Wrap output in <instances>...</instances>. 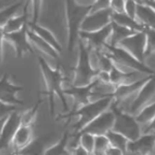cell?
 Segmentation results:
<instances>
[{
  "instance_id": "12",
  "label": "cell",
  "mask_w": 155,
  "mask_h": 155,
  "mask_svg": "<svg viewBox=\"0 0 155 155\" xmlns=\"http://www.w3.org/2000/svg\"><path fill=\"white\" fill-rule=\"evenodd\" d=\"M22 124V113L15 111L5 120L0 136V151L7 149L12 143L17 130Z\"/></svg>"
},
{
  "instance_id": "15",
  "label": "cell",
  "mask_w": 155,
  "mask_h": 155,
  "mask_svg": "<svg viewBox=\"0 0 155 155\" xmlns=\"http://www.w3.org/2000/svg\"><path fill=\"white\" fill-rule=\"evenodd\" d=\"M112 33L111 24L101 30L93 32H80V39L87 42V46L92 51L95 50H102L107 44H109L107 41H110Z\"/></svg>"
},
{
  "instance_id": "26",
  "label": "cell",
  "mask_w": 155,
  "mask_h": 155,
  "mask_svg": "<svg viewBox=\"0 0 155 155\" xmlns=\"http://www.w3.org/2000/svg\"><path fill=\"white\" fill-rule=\"evenodd\" d=\"M139 72L137 71H126L123 69L119 68L117 66H113V68L110 71V77H111V85L114 87H117L121 84L127 83V80L130 79L134 76H136Z\"/></svg>"
},
{
  "instance_id": "3",
  "label": "cell",
  "mask_w": 155,
  "mask_h": 155,
  "mask_svg": "<svg viewBox=\"0 0 155 155\" xmlns=\"http://www.w3.org/2000/svg\"><path fill=\"white\" fill-rule=\"evenodd\" d=\"M113 102L114 98L112 95L99 97L98 99L90 101L85 106H82L72 111H68L65 114L59 115L57 119H68L67 121L69 122L72 117H78V121L74 124V128L78 134H80L82 129L88 125L91 121H93L96 117H98L104 112L109 111Z\"/></svg>"
},
{
  "instance_id": "45",
  "label": "cell",
  "mask_w": 155,
  "mask_h": 155,
  "mask_svg": "<svg viewBox=\"0 0 155 155\" xmlns=\"http://www.w3.org/2000/svg\"><path fill=\"white\" fill-rule=\"evenodd\" d=\"M7 118V117H6ZM6 118H4V119H1L0 120V136H1V131H2V128H3V125H4V123H5V120Z\"/></svg>"
},
{
  "instance_id": "16",
  "label": "cell",
  "mask_w": 155,
  "mask_h": 155,
  "mask_svg": "<svg viewBox=\"0 0 155 155\" xmlns=\"http://www.w3.org/2000/svg\"><path fill=\"white\" fill-rule=\"evenodd\" d=\"M155 151V134H143L136 141L129 142L127 146V154L147 155L153 154Z\"/></svg>"
},
{
  "instance_id": "37",
  "label": "cell",
  "mask_w": 155,
  "mask_h": 155,
  "mask_svg": "<svg viewBox=\"0 0 155 155\" xmlns=\"http://www.w3.org/2000/svg\"><path fill=\"white\" fill-rule=\"evenodd\" d=\"M15 111H17V107L11 106V104H4V102L0 101V120L8 117L9 115Z\"/></svg>"
},
{
  "instance_id": "38",
  "label": "cell",
  "mask_w": 155,
  "mask_h": 155,
  "mask_svg": "<svg viewBox=\"0 0 155 155\" xmlns=\"http://www.w3.org/2000/svg\"><path fill=\"white\" fill-rule=\"evenodd\" d=\"M107 8H110V0H96L93 1L91 12H97Z\"/></svg>"
},
{
  "instance_id": "29",
  "label": "cell",
  "mask_w": 155,
  "mask_h": 155,
  "mask_svg": "<svg viewBox=\"0 0 155 155\" xmlns=\"http://www.w3.org/2000/svg\"><path fill=\"white\" fill-rule=\"evenodd\" d=\"M107 137L109 140L110 146L122 150V151L127 154V146H128L129 141L125 137L114 130H111L107 134Z\"/></svg>"
},
{
  "instance_id": "35",
  "label": "cell",
  "mask_w": 155,
  "mask_h": 155,
  "mask_svg": "<svg viewBox=\"0 0 155 155\" xmlns=\"http://www.w3.org/2000/svg\"><path fill=\"white\" fill-rule=\"evenodd\" d=\"M137 1L134 0H125V6H124V14L129 18L137 20Z\"/></svg>"
},
{
  "instance_id": "31",
  "label": "cell",
  "mask_w": 155,
  "mask_h": 155,
  "mask_svg": "<svg viewBox=\"0 0 155 155\" xmlns=\"http://www.w3.org/2000/svg\"><path fill=\"white\" fill-rule=\"evenodd\" d=\"M42 101H44L41 99V101H37L31 109H29L28 111L22 113V124H23V125H29V126L33 125L34 121H35V119H36V116H37L38 107Z\"/></svg>"
},
{
  "instance_id": "39",
  "label": "cell",
  "mask_w": 155,
  "mask_h": 155,
  "mask_svg": "<svg viewBox=\"0 0 155 155\" xmlns=\"http://www.w3.org/2000/svg\"><path fill=\"white\" fill-rule=\"evenodd\" d=\"M41 1H32V12H33V19L31 22L37 23V20L39 17V7H41Z\"/></svg>"
},
{
  "instance_id": "36",
  "label": "cell",
  "mask_w": 155,
  "mask_h": 155,
  "mask_svg": "<svg viewBox=\"0 0 155 155\" xmlns=\"http://www.w3.org/2000/svg\"><path fill=\"white\" fill-rule=\"evenodd\" d=\"M125 0H110V8L114 14H124Z\"/></svg>"
},
{
  "instance_id": "4",
  "label": "cell",
  "mask_w": 155,
  "mask_h": 155,
  "mask_svg": "<svg viewBox=\"0 0 155 155\" xmlns=\"http://www.w3.org/2000/svg\"><path fill=\"white\" fill-rule=\"evenodd\" d=\"M79 54L77 65L74 69V86H86L94 82L98 74V71L94 68L91 60V49L85 45L82 39H79Z\"/></svg>"
},
{
  "instance_id": "41",
  "label": "cell",
  "mask_w": 155,
  "mask_h": 155,
  "mask_svg": "<svg viewBox=\"0 0 155 155\" xmlns=\"http://www.w3.org/2000/svg\"><path fill=\"white\" fill-rule=\"evenodd\" d=\"M3 41H4V32L0 29V67L2 66L3 62Z\"/></svg>"
},
{
  "instance_id": "40",
  "label": "cell",
  "mask_w": 155,
  "mask_h": 155,
  "mask_svg": "<svg viewBox=\"0 0 155 155\" xmlns=\"http://www.w3.org/2000/svg\"><path fill=\"white\" fill-rule=\"evenodd\" d=\"M104 155H126V153L118 148H115V147L110 146L109 148L106 150V152L104 153Z\"/></svg>"
},
{
  "instance_id": "34",
  "label": "cell",
  "mask_w": 155,
  "mask_h": 155,
  "mask_svg": "<svg viewBox=\"0 0 155 155\" xmlns=\"http://www.w3.org/2000/svg\"><path fill=\"white\" fill-rule=\"evenodd\" d=\"M145 33L147 35V50L146 59L151 55L155 54V30L145 29Z\"/></svg>"
},
{
  "instance_id": "21",
  "label": "cell",
  "mask_w": 155,
  "mask_h": 155,
  "mask_svg": "<svg viewBox=\"0 0 155 155\" xmlns=\"http://www.w3.org/2000/svg\"><path fill=\"white\" fill-rule=\"evenodd\" d=\"M27 3H28V2L25 3L23 14L16 15V16L12 17V18L7 21L5 26L2 28L4 34H9V33H14V32L20 31L25 25H27V23L29 22L28 21V9H27L29 4H27Z\"/></svg>"
},
{
  "instance_id": "42",
  "label": "cell",
  "mask_w": 155,
  "mask_h": 155,
  "mask_svg": "<svg viewBox=\"0 0 155 155\" xmlns=\"http://www.w3.org/2000/svg\"><path fill=\"white\" fill-rule=\"evenodd\" d=\"M71 155H91L88 151H86L83 147H81L79 144L72 149V154Z\"/></svg>"
},
{
  "instance_id": "47",
  "label": "cell",
  "mask_w": 155,
  "mask_h": 155,
  "mask_svg": "<svg viewBox=\"0 0 155 155\" xmlns=\"http://www.w3.org/2000/svg\"><path fill=\"white\" fill-rule=\"evenodd\" d=\"M147 155H152V154H147Z\"/></svg>"
},
{
  "instance_id": "28",
  "label": "cell",
  "mask_w": 155,
  "mask_h": 155,
  "mask_svg": "<svg viewBox=\"0 0 155 155\" xmlns=\"http://www.w3.org/2000/svg\"><path fill=\"white\" fill-rule=\"evenodd\" d=\"M154 118H155V101H152L151 104H147L136 116V119L139 122L140 125H145V124L149 125L153 121Z\"/></svg>"
},
{
  "instance_id": "22",
  "label": "cell",
  "mask_w": 155,
  "mask_h": 155,
  "mask_svg": "<svg viewBox=\"0 0 155 155\" xmlns=\"http://www.w3.org/2000/svg\"><path fill=\"white\" fill-rule=\"evenodd\" d=\"M27 35H28L29 41L31 42L32 46H34L36 49H38L39 51H41L42 53L49 55L51 58L58 60V58H59L58 52H57L52 46H50L48 42L45 41L44 39L41 38L39 36H37L35 33H33V32L31 31V30H29V28H28V32H27Z\"/></svg>"
},
{
  "instance_id": "19",
  "label": "cell",
  "mask_w": 155,
  "mask_h": 155,
  "mask_svg": "<svg viewBox=\"0 0 155 155\" xmlns=\"http://www.w3.org/2000/svg\"><path fill=\"white\" fill-rule=\"evenodd\" d=\"M33 141V128L29 125H23L19 127L12 140V146L14 152H20L26 148L28 145Z\"/></svg>"
},
{
  "instance_id": "6",
  "label": "cell",
  "mask_w": 155,
  "mask_h": 155,
  "mask_svg": "<svg viewBox=\"0 0 155 155\" xmlns=\"http://www.w3.org/2000/svg\"><path fill=\"white\" fill-rule=\"evenodd\" d=\"M110 110L113 112L115 116L114 126L112 130L124 136L129 142L136 141L143 134L141 125L134 116L130 115L128 112L122 111L115 101L112 104Z\"/></svg>"
},
{
  "instance_id": "46",
  "label": "cell",
  "mask_w": 155,
  "mask_h": 155,
  "mask_svg": "<svg viewBox=\"0 0 155 155\" xmlns=\"http://www.w3.org/2000/svg\"><path fill=\"white\" fill-rule=\"evenodd\" d=\"M11 155H20L19 153H17V152H12V153Z\"/></svg>"
},
{
  "instance_id": "24",
  "label": "cell",
  "mask_w": 155,
  "mask_h": 155,
  "mask_svg": "<svg viewBox=\"0 0 155 155\" xmlns=\"http://www.w3.org/2000/svg\"><path fill=\"white\" fill-rule=\"evenodd\" d=\"M69 134L68 129H65V131L62 134V137L56 144L48 147L45 151L44 155H71L67 150V144H68Z\"/></svg>"
},
{
  "instance_id": "30",
  "label": "cell",
  "mask_w": 155,
  "mask_h": 155,
  "mask_svg": "<svg viewBox=\"0 0 155 155\" xmlns=\"http://www.w3.org/2000/svg\"><path fill=\"white\" fill-rule=\"evenodd\" d=\"M45 142L44 139H36L30 143L28 146L25 149H23L22 151L17 152L20 155H44L46 149L45 148Z\"/></svg>"
},
{
  "instance_id": "17",
  "label": "cell",
  "mask_w": 155,
  "mask_h": 155,
  "mask_svg": "<svg viewBox=\"0 0 155 155\" xmlns=\"http://www.w3.org/2000/svg\"><path fill=\"white\" fill-rule=\"evenodd\" d=\"M152 76V74H151ZM150 76H147L141 80H137V81L130 82V83H124L119 86L115 87L114 91L112 93V96L114 98V101L116 104H119L120 101H124V99L128 98L134 94H137V92L141 90L142 87L144 86L145 83L149 80Z\"/></svg>"
},
{
  "instance_id": "33",
  "label": "cell",
  "mask_w": 155,
  "mask_h": 155,
  "mask_svg": "<svg viewBox=\"0 0 155 155\" xmlns=\"http://www.w3.org/2000/svg\"><path fill=\"white\" fill-rule=\"evenodd\" d=\"M110 147L109 140L107 136H97L95 137V143H94V150L92 155H104L106 150Z\"/></svg>"
},
{
  "instance_id": "25",
  "label": "cell",
  "mask_w": 155,
  "mask_h": 155,
  "mask_svg": "<svg viewBox=\"0 0 155 155\" xmlns=\"http://www.w3.org/2000/svg\"><path fill=\"white\" fill-rule=\"evenodd\" d=\"M112 21L119 24L120 26L131 30L134 32H142L145 31V28L142 26L137 20H134L127 17L125 14H114L112 15Z\"/></svg>"
},
{
  "instance_id": "20",
  "label": "cell",
  "mask_w": 155,
  "mask_h": 155,
  "mask_svg": "<svg viewBox=\"0 0 155 155\" xmlns=\"http://www.w3.org/2000/svg\"><path fill=\"white\" fill-rule=\"evenodd\" d=\"M28 28L29 30H31L33 33H35L37 36H39L41 38L44 39L45 41L48 42L50 46L53 47L59 54L61 53L62 46L60 45L59 41L57 39V37L54 35V33L51 30L41 26V25H39L38 23H33V22H31V21L28 22Z\"/></svg>"
},
{
  "instance_id": "13",
  "label": "cell",
  "mask_w": 155,
  "mask_h": 155,
  "mask_svg": "<svg viewBox=\"0 0 155 155\" xmlns=\"http://www.w3.org/2000/svg\"><path fill=\"white\" fill-rule=\"evenodd\" d=\"M23 90V87L12 83L7 74H3L0 79V101L11 106H22L24 101L18 97V94Z\"/></svg>"
},
{
  "instance_id": "8",
  "label": "cell",
  "mask_w": 155,
  "mask_h": 155,
  "mask_svg": "<svg viewBox=\"0 0 155 155\" xmlns=\"http://www.w3.org/2000/svg\"><path fill=\"white\" fill-rule=\"evenodd\" d=\"M155 95V74L150 76L149 80L145 83V85L141 88L137 94L132 101L130 107L128 109V113L136 117L144 109L147 104H151L153 96Z\"/></svg>"
},
{
  "instance_id": "27",
  "label": "cell",
  "mask_w": 155,
  "mask_h": 155,
  "mask_svg": "<svg viewBox=\"0 0 155 155\" xmlns=\"http://www.w3.org/2000/svg\"><path fill=\"white\" fill-rule=\"evenodd\" d=\"M25 3H26V2H24V1H17V2L12 3L11 5H7L0 9V29H2L5 26L7 21H8L12 17L16 16L19 9L21 8V7H24Z\"/></svg>"
},
{
  "instance_id": "10",
  "label": "cell",
  "mask_w": 155,
  "mask_h": 155,
  "mask_svg": "<svg viewBox=\"0 0 155 155\" xmlns=\"http://www.w3.org/2000/svg\"><path fill=\"white\" fill-rule=\"evenodd\" d=\"M27 32H28V23H27V25H25L20 31L9 34H4V41L14 47L17 58H22L25 54L33 53L32 45L29 41Z\"/></svg>"
},
{
  "instance_id": "1",
  "label": "cell",
  "mask_w": 155,
  "mask_h": 155,
  "mask_svg": "<svg viewBox=\"0 0 155 155\" xmlns=\"http://www.w3.org/2000/svg\"><path fill=\"white\" fill-rule=\"evenodd\" d=\"M37 60H38V64L39 67H41L42 77H44L45 86H46V92H45V94L48 95L51 114L52 115L54 114L55 96L59 97V99L62 102V106H63L64 113H67L68 112V104L66 102V97L65 94H64V88H63L64 78L61 68H60V66H57L56 68H53L41 56L37 57Z\"/></svg>"
},
{
  "instance_id": "43",
  "label": "cell",
  "mask_w": 155,
  "mask_h": 155,
  "mask_svg": "<svg viewBox=\"0 0 155 155\" xmlns=\"http://www.w3.org/2000/svg\"><path fill=\"white\" fill-rule=\"evenodd\" d=\"M144 134H155V118L153 119V121L147 126V129L145 130Z\"/></svg>"
},
{
  "instance_id": "32",
  "label": "cell",
  "mask_w": 155,
  "mask_h": 155,
  "mask_svg": "<svg viewBox=\"0 0 155 155\" xmlns=\"http://www.w3.org/2000/svg\"><path fill=\"white\" fill-rule=\"evenodd\" d=\"M79 136V145L81 147L88 151L90 154H93L94 150V143H95V137L93 134H86V132H81L78 134Z\"/></svg>"
},
{
  "instance_id": "44",
  "label": "cell",
  "mask_w": 155,
  "mask_h": 155,
  "mask_svg": "<svg viewBox=\"0 0 155 155\" xmlns=\"http://www.w3.org/2000/svg\"><path fill=\"white\" fill-rule=\"evenodd\" d=\"M145 3L146 4H148L149 6H151L152 8L155 11V0H145Z\"/></svg>"
},
{
  "instance_id": "23",
  "label": "cell",
  "mask_w": 155,
  "mask_h": 155,
  "mask_svg": "<svg viewBox=\"0 0 155 155\" xmlns=\"http://www.w3.org/2000/svg\"><path fill=\"white\" fill-rule=\"evenodd\" d=\"M111 27H112V33H111V37H110L109 45L112 47H118L120 42L123 41L124 39L127 38L128 36L132 35L134 33H136V32L131 31V30L127 29L125 27L120 26L119 24L115 23L113 21L111 23Z\"/></svg>"
},
{
  "instance_id": "11",
  "label": "cell",
  "mask_w": 155,
  "mask_h": 155,
  "mask_svg": "<svg viewBox=\"0 0 155 155\" xmlns=\"http://www.w3.org/2000/svg\"><path fill=\"white\" fill-rule=\"evenodd\" d=\"M112 15H113V12L111 11V8L90 12L82 25L81 31L93 32L104 28L112 23Z\"/></svg>"
},
{
  "instance_id": "5",
  "label": "cell",
  "mask_w": 155,
  "mask_h": 155,
  "mask_svg": "<svg viewBox=\"0 0 155 155\" xmlns=\"http://www.w3.org/2000/svg\"><path fill=\"white\" fill-rule=\"evenodd\" d=\"M106 54L110 57V59L113 61L114 65L119 67L126 71H137L143 72L147 76H151L155 74V71L151 69L146 63H142L139 60H137L134 57H132L130 54H128L123 49L119 47H112L109 44L104 46Z\"/></svg>"
},
{
  "instance_id": "7",
  "label": "cell",
  "mask_w": 155,
  "mask_h": 155,
  "mask_svg": "<svg viewBox=\"0 0 155 155\" xmlns=\"http://www.w3.org/2000/svg\"><path fill=\"white\" fill-rule=\"evenodd\" d=\"M119 48L123 49L132 57L139 60L142 63L146 61V50H147V35L145 31L136 32L128 36L123 41L120 42Z\"/></svg>"
},
{
  "instance_id": "14",
  "label": "cell",
  "mask_w": 155,
  "mask_h": 155,
  "mask_svg": "<svg viewBox=\"0 0 155 155\" xmlns=\"http://www.w3.org/2000/svg\"><path fill=\"white\" fill-rule=\"evenodd\" d=\"M99 84L98 80H95L94 82H92L91 84L86 85V86H74L71 85L68 88L64 89V94L68 96H71L74 102V109L85 106V104H89L91 97L93 96L94 89L96 88V86Z\"/></svg>"
},
{
  "instance_id": "18",
  "label": "cell",
  "mask_w": 155,
  "mask_h": 155,
  "mask_svg": "<svg viewBox=\"0 0 155 155\" xmlns=\"http://www.w3.org/2000/svg\"><path fill=\"white\" fill-rule=\"evenodd\" d=\"M137 21L145 29L155 30V11L144 1H137Z\"/></svg>"
},
{
  "instance_id": "2",
  "label": "cell",
  "mask_w": 155,
  "mask_h": 155,
  "mask_svg": "<svg viewBox=\"0 0 155 155\" xmlns=\"http://www.w3.org/2000/svg\"><path fill=\"white\" fill-rule=\"evenodd\" d=\"M92 4L93 2L83 3L74 0H67L64 2L67 24V50L69 53L74 51V46L79 41L82 25L91 12Z\"/></svg>"
},
{
  "instance_id": "9",
  "label": "cell",
  "mask_w": 155,
  "mask_h": 155,
  "mask_svg": "<svg viewBox=\"0 0 155 155\" xmlns=\"http://www.w3.org/2000/svg\"><path fill=\"white\" fill-rule=\"evenodd\" d=\"M114 121H115L114 113L111 110H109V111H106L102 114H101L98 117H96L93 121L90 122L88 125H86L82 129L81 132L93 134L94 137L107 136V132L113 129Z\"/></svg>"
}]
</instances>
